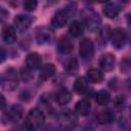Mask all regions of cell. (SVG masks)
<instances>
[{
    "mask_svg": "<svg viewBox=\"0 0 131 131\" xmlns=\"http://www.w3.org/2000/svg\"><path fill=\"white\" fill-rule=\"evenodd\" d=\"M44 121H45V117H44L43 112L41 110L35 107V108H32L27 116L26 127L30 131H32V130L40 128L44 124Z\"/></svg>",
    "mask_w": 131,
    "mask_h": 131,
    "instance_id": "6da1fadb",
    "label": "cell"
},
{
    "mask_svg": "<svg viewBox=\"0 0 131 131\" xmlns=\"http://www.w3.org/2000/svg\"><path fill=\"white\" fill-rule=\"evenodd\" d=\"M17 75L14 69H8L2 76V88L6 90H14L17 87Z\"/></svg>",
    "mask_w": 131,
    "mask_h": 131,
    "instance_id": "7a4b0ae2",
    "label": "cell"
},
{
    "mask_svg": "<svg viewBox=\"0 0 131 131\" xmlns=\"http://www.w3.org/2000/svg\"><path fill=\"white\" fill-rule=\"evenodd\" d=\"M79 53L81 55V57L84 60H89L91 59V57L93 56L94 53V46H93V42L88 39L85 38L80 42V46H79Z\"/></svg>",
    "mask_w": 131,
    "mask_h": 131,
    "instance_id": "3957f363",
    "label": "cell"
},
{
    "mask_svg": "<svg viewBox=\"0 0 131 131\" xmlns=\"http://www.w3.org/2000/svg\"><path fill=\"white\" fill-rule=\"evenodd\" d=\"M77 125V120L71 113H64L59 120V128L61 131H73Z\"/></svg>",
    "mask_w": 131,
    "mask_h": 131,
    "instance_id": "277c9868",
    "label": "cell"
},
{
    "mask_svg": "<svg viewBox=\"0 0 131 131\" xmlns=\"http://www.w3.org/2000/svg\"><path fill=\"white\" fill-rule=\"evenodd\" d=\"M98 64L99 67L106 71V72H110V71H113L115 69V64H116V58L115 56L112 54V53H104L102 54L100 57H99V60H98Z\"/></svg>",
    "mask_w": 131,
    "mask_h": 131,
    "instance_id": "5b68a950",
    "label": "cell"
},
{
    "mask_svg": "<svg viewBox=\"0 0 131 131\" xmlns=\"http://www.w3.org/2000/svg\"><path fill=\"white\" fill-rule=\"evenodd\" d=\"M111 39H112V43L115 47L120 48L125 44V41L127 39V34L125 32V30L118 28L115 31L112 32L111 34Z\"/></svg>",
    "mask_w": 131,
    "mask_h": 131,
    "instance_id": "8992f818",
    "label": "cell"
},
{
    "mask_svg": "<svg viewBox=\"0 0 131 131\" xmlns=\"http://www.w3.org/2000/svg\"><path fill=\"white\" fill-rule=\"evenodd\" d=\"M70 13L68 12L67 9H63V10H59L57 11L53 17H52V20H51V25L54 27V28H62L67 23H68V19L70 17Z\"/></svg>",
    "mask_w": 131,
    "mask_h": 131,
    "instance_id": "52a82bcc",
    "label": "cell"
},
{
    "mask_svg": "<svg viewBox=\"0 0 131 131\" xmlns=\"http://www.w3.org/2000/svg\"><path fill=\"white\" fill-rule=\"evenodd\" d=\"M74 48V43L72 41V39L69 36H62L58 39L57 42V49L60 53L62 54H68L70 52H72Z\"/></svg>",
    "mask_w": 131,
    "mask_h": 131,
    "instance_id": "ba28073f",
    "label": "cell"
},
{
    "mask_svg": "<svg viewBox=\"0 0 131 131\" xmlns=\"http://www.w3.org/2000/svg\"><path fill=\"white\" fill-rule=\"evenodd\" d=\"M14 25L16 27V29L20 32L27 31L31 24H32V18L29 15H24V14H18L14 17Z\"/></svg>",
    "mask_w": 131,
    "mask_h": 131,
    "instance_id": "9c48e42d",
    "label": "cell"
},
{
    "mask_svg": "<svg viewBox=\"0 0 131 131\" xmlns=\"http://www.w3.org/2000/svg\"><path fill=\"white\" fill-rule=\"evenodd\" d=\"M41 63H42V58H41V55L39 53L32 52V53H29L27 55L26 64H27V68H29L30 70L39 69L41 67Z\"/></svg>",
    "mask_w": 131,
    "mask_h": 131,
    "instance_id": "30bf717a",
    "label": "cell"
},
{
    "mask_svg": "<svg viewBox=\"0 0 131 131\" xmlns=\"http://www.w3.org/2000/svg\"><path fill=\"white\" fill-rule=\"evenodd\" d=\"M2 39L7 44H12L16 41V33L13 27L11 26H4L2 29Z\"/></svg>",
    "mask_w": 131,
    "mask_h": 131,
    "instance_id": "8fae6325",
    "label": "cell"
},
{
    "mask_svg": "<svg viewBox=\"0 0 131 131\" xmlns=\"http://www.w3.org/2000/svg\"><path fill=\"white\" fill-rule=\"evenodd\" d=\"M24 114V108L21 105L19 104H13L9 107L8 112H7V118L11 121V122H17Z\"/></svg>",
    "mask_w": 131,
    "mask_h": 131,
    "instance_id": "7c38bea8",
    "label": "cell"
},
{
    "mask_svg": "<svg viewBox=\"0 0 131 131\" xmlns=\"http://www.w3.org/2000/svg\"><path fill=\"white\" fill-rule=\"evenodd\" d=\"M84 19H85V23H86L87 27L91 30L97 29L98 26H99V23H100L99 16L92 10H88V14L85 15Z\"/></svg>",
    "mask_w": 131,
    "mask_h": 131,
    "instance_id": "4fadbf2b",
    "label": "cell"
},
{
    "mask_svg": "<svg viewBox=\"0 0 131 131\" xmlns=\"http://www.w3.org/2000/svg\"><path fill=\"white\" fill-rule=\"evenodd\" d=\"M102 11H103V14L106 17H108V18H115V17L118 16V14L120 12V7L118 6L117 3L108 2V3H106L103 6Z\"/></svg>",
    "mask_w": 131,
    "mask_h": 131,
    "instance_id": "5bb4252c",
    "label": "cell"
},
{
    "mask_svg": "<svg viewBox=\"0 0 131 131\" xmlns=\"http://www.w3.org/2000/svg\"><path fill=\"white\" fill-rule=\"evenodd\" d=\"M75 110H76L77 114H79L80 116H87L90 113V110H91L90 101L87 98H83V99L79 100L76 103Z\"/></svg>",
    "mask_w": 131,
    "mask_h": 131,
    "instance_id": "9a60e30c",
    "label": "cell"
},
{
    "mask_svg": "<svg viewBox=\"0 0 131 131\" xmlns=\"http://www.w3.org/2000/svg\"><path fill=\"white\" fill-rule=\"evenodd\" d=\"M51 38H52V33L47 28L39 29L37 34H36V39H37L39 44H45V43L49 42Z\"/></svg>",
    "mask_w": 131,
    "mask_h": 131,
    "instance_id": "2e32d148",
    "label": "cell"
},
{
    "mask_svg": "<svg viewBox=\"0 0 131 131\" xmlns=\"http://www.w3.org/2000/svg\"><path fill=\"white\" fill-rule=\"evenodd\" d=\"M72 99V94L67 89H60L55 94V101L59 105H66L68 104Z\"/></svg>",
    "mask_w": 131,
    "mask_h": 131,
    "instance_id": "e0dca14e",
    "label": "cell"
},
{
    "mask_svg": "<svg viewBox=\"0 0 131 131\" xmlns=\"http://www.w3.org/2000/svg\"><path fill=\"white\" fill-rule=\"evenodd\" d=\"M96 119L100 124H110L114 121L115 116L111 110H103L97 114Z\"/></svg>",
    "mask_w": 131,
    "mask_h": 131,
    "instance_id": "ac0fdd59",
    "label": "cell"
},
{
    "mask_svg": "<svg viewBox=\"0 0 131 131\" xmlns=\"http://www.w3.org/2000/svg\"><path fill=\"white\" fill-rule=\"evenodd\" d=\"M87 88H88V82L84 77L77 78L76 81L73 84V89L78 94H82V93L86 92Z\"/></svg>",
    "mask_w": 131,
    "mask_h": 131,
    "instance_id": "d6986e66",
    "label": "cell"
},
{
    "mask_svg": "<svg viewBox=\"0 0 131 131\" xmlns=\"http://www.w3.org/2000/svg\"><path fill=\"white\" fill-rule=\"evenodd\" d=\"M87 78L90 82L95 83V84H99L103 80V75L97 69H90L87 71Z\"/></svg>",
    "mask_w": 131,
    "mask_h": 131,
    "instance_id": "ffe728a7",
    "label": "cell"
},
{
    "mask_svg": "<svg viewBox=\"0 0 131 131\" xmlns=\"http://www.w3.org/2000/svg\"><path fill=\"white\" fill-rule=\"evenodd\" d=\"M54 73H55V67H54V64H52V63H46V64H44L41 68L39 77L42 80H46V79L52 77L54 75Z\"/></svg>",
    "mask_w": 131,
    "mask_h": 131,
    "instance_id": "44dd1931",
    "label": "cell"
},
{
    "mask_svg": "<svg viewBox=\"0 0 131 131\" xmlns=\"http://www.w3.org/2000/svg\"><path fill=\"white\" fill-rule=\"evenodd\" d=\"M84 25L78 20H74L69 27V33L74 37H80L83 34Z\"/></svg>",
    "mask_w": 131,
    "mask_h": 131,
    "instance_id": "7402d4cb",
    "label": "cell"
},
{
    "mask_svg": "<svg viewBox=\"0 0 131 131\" xmlns=\"http://www.w3.org/2000/svg\"><path fill=\"white\" fill-rule=\"evenodd\" d=\"M78 69H79V66L76 58L69 59L64 64V70L69 75H75L78 72Z\"/></svg>",
    "mask_w": 131,
    "mask_h": 131,
    "instance_id": "603a6c76",
    "label": "cell"
},
{
    "mask_svg": "<svg viewBox=\"0 0 131 131\" xmlns=\"http://www.w3.org/2000/svg\"><path fill=\"white\" fill-rule=\"evenodd\" d=\"M95 101L98 104L104 105L110 101V93L106 90H100L95 94Z\"/></svg>",
    "mask_w": 131,
    "mask_h": 131,
    "instance_id": "cb8c5ba5",
    "label": "cell"
},
{
    "mask_svg": "<svg viewBox=\"0 0 131 131\" xmlns=\"http://www.w3.org/2000/svg\"><path fill=\"white\" fill-rule=\"evenodd\" d=\"M121 71L123 73H129L131 71V58L125 57L121 60Z\"/></svg>",
    "mask_w": 131,
    "mask_h": 131,
    "instance_id": "d4e9b609",
    "label": "cell"
},
{
    "mask_svg": "<svg viewBox=\"0 0 131 131\" xmlns=\"http://www.w3.org/2000/svg\"><path fill=\"white\" fill-rule=\"evenodd\" d=\"M20 77L25 82H29V81H31L33 79V74H32V72H31V70L29 68H26V69H21Z\"/></svg>",
    "mask_w": 131,
    "mask_h": 131,
    "instance_id": "484cf974",
    "label": "cell"
},
{
    "mask_svg": "<svg viewBox=\"0 0 131 131\" xmlns=\"http://www.w3.org/2000/svg\"><path fill=\"white\" fill-rule=\"evenodd\" d=\"M37 1H33V0H28V1H25L24 2V8L27 10V11H33L36 9L37 7Z\"/></svg>",
    "mask_w": 131,
    "mask_h": 131,
    "instance_id": "4316f807",
    "label": "cell"
},
{
    "mask_svg": "<svg viewBox=\"0 0 131 131\" xmlns=\"http://www.w3.org/2000/svg\"><path fill=\"white\" fill-rule=\"evenodd\" d=\"M124 98V97H123ZM122 97H117L116 101H115V105L118 107V108H121L123 107V104H124V99Z\"/></svg>",
    "mask_w": 131,
    "mask_h": 131,
    "instance_id": "83f0119b",
    "label": "cell"
},
{
    "mask_svg": "<svg viewBox=\"0 0 131 131\" xmlns=\"http://www.w3.org/2000/svg\"><path fill=\"white\" fill-rule=\"evenodd\" d=\"M126 20H127V24L131 27V12L127 14V17H126Z\"/></svg>",
    "mask_w": 131,
    "mask_h": 131,
    "instance_id": "f1b7e54d",
    "label": "cell"
},
{
    "mask_svg": "<svg viewBox=\"0 0 131 131\" xmlns=\"http://www.w3.org/2000/svg\"><path fill=\"white\" fill-rule=\"evenodd\" d=\"M1 101H2V104H1V108L3 110V108L5 107V98H4V96H3V95H1Z\"/></svg>",
    "mask_w": 131,
    "mask_h": 131,
    "instance_id": "f546056e",
    "label": "cell"
},
{
    "mask_svg": "<svg viewBox=\"0 0 131 131\" xmlns=\"http://www.w3.org/2000/svg\"><path fill=\"white\" fill-rule=\"evenodd\" d=\"M5 58V54H4V49L1 48V61H3Z\"/></svg>",
    "mask_w": 131,
    "mask_h": 131,
    "instance_id": "4dcf8cb0",
    "label": "cell"
},
{
    "mask_svg": "<svg viewBox=\"0 0 131 131\" xmlns=\"http://www.w3.org/2000/svg\"><path fill=\"white\" fill-rule=\"evenodd\" d=\"M130 116H131V110H130Z\"/></svg>",
    "mask_w": 131,
    "mask_h": 131,
    "instance_id": "1f68e13d",
    "label": "cell"
}]
</instances>
